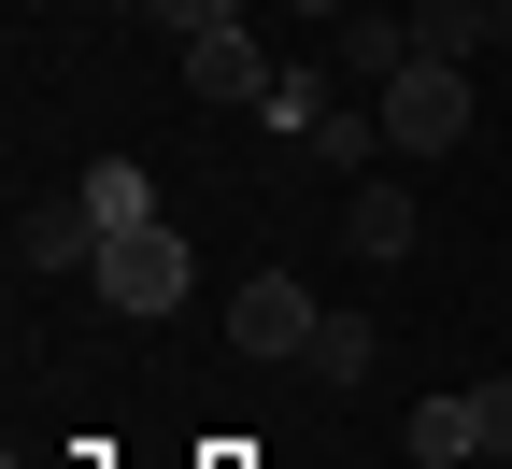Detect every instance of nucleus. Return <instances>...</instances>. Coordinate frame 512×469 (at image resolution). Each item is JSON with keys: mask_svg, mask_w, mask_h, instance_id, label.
I'll use <instances>...</instances> for the list:
<instances>
[{"mask_svg": "<svg viewBox=\"0 0 512 469\" xmlns=\"http://www.w3.org/2000/svg\"><path fill=\"white\" fill-rule=\"evenodd\" d=\"M72 199H86L100 228H157V185H143V157H86V185H72Z\"/></svg>", "mask_w": 512, "mask_h": 469, "instance_id": "nucleus-9", "label": "nucleus"}, {"mask_svg": "<svg viewBox=\"0 0 512 469\" xmlns=\"http://www.w3.org/2000/svg\"><path fill=\"white\" fill-rule=\"evenodd\" d=\"M470 441H484V469H512V384H470Z\"/></svg>", "mask_w": 512, "mask_h": 469, "instance_id": "nucleus-14", "label": "nucleus"}, {"mask_svg": "<svg viewBox=\"0 0 512 469\" xmlns=\"http://www.w3.org/2000/svg\"><path fill=\"white\" fill-rule=\"evenodd\" d=\"M114 313H185V228H100V271H86Z\"/></svg>", "mask_w": 512, "mask_h": 469, "instance_id": "nucleus-2", "label": "nucleus"}, {"mask_svg": "<svg viewBox=\"0 0 512 469\" xmlns=\"http://www.w3.org/2000/svg\"><path fill=\"white\" fill-rule=\"evenodd\" d=\"M285 15H313V29H342V15H356V0H285Z\"/></svg>", "mask_w": 512, "mask_h": 469, "instance_id": "nucleus-16", "label": "nucleus"}, {"mask_svg": "<svg viewBox=\"0 0 512 469\" xmlns=\"http://www.w3.org/2000/svg\"><path fill=\"white\" fill-rule=\"evenodd\" d=\"M484 43H498V0H413V57H456L470 72Z\"/></svg>", "mask_w": 512, "mask_h": 469, "instance_id": "nucleus-8", "label": "nucleus"}, {"mask_svg": "<svg viewBox=\"0 0 512 469\" xmlns=\"http://www.w3.org/2000/svg\"><path fill=\"white\" fill-rule=\"evenodd\" d=\"M15 256H29V271H100V214H86V199H29Z\"/></svg>", "mask_w": 512, "mask_h": 469, "instance_id": "nucleus-7", "label": "nucleus"}, {"mask_svg": "<svg viewBox=\"0 0 512 469\" xmlns=\"http://www.w3.org/2000/svg\"><path fill=\"white\" fill-rule=\"evenodd\" d=\"M313 327H328V313H313L299 271H256V285L228 299V342H242V356H313Z\"/></svg>", "mask_w": 512, "mask_h": 469, "instance_id": "nucleus-3", "label": "nucleus"}, {"mask_svg": "<svg viewBox=\"0 0 512 469\" xmlns=\"http://www.w3.org/2000/svg\"><path fill=\"white\" fill-rule=\"evenodd\" d=\"M328 100H342V72H271V100H256V114H271L285 143H313V114H328Z\"/></svg>", "mask_w": 512, "mask_h": 469, "instance_id": "nucleus-13", "label": "nucleus"}, {"mask_svg": "<svg viewBox=\"0 0 512 469\" xmlns=\"http://www.w3.org/2000/svg\"><path fill=\"white\" fill-rule=\"evenodd\" d=\"M370 356H384V327H370V313H328L299 370H313V384H370Z\"/></svg>", "mask_w": 512, "mask_h": 469, "instance_id": "nucleus-11", "label": "nucleus"}, {"mask_svg": "<svg viewBox=\"0 0 512 469\" xmlns=\"http://www.w3.org/2000/svg\"><path fill=\"white\" fill-rule=\"evenodd\" d=\"M143 15H157L171 43H200V29H228V15H256V0H143Z\"/></svg>", "mask_w": 512, "mask_h": 469, "instance_id": "nucleus-15", "label": "nucleus"}, {"mask_svg": "<svg viewBox=\"0 0 512 469\" xmlns=\"http://www.w3.org/2000/svg\"><path fill=\"white\" fill-rule=\"evenodd\" d=\"M342 242L370 256V271H399V256L427 242V199H413L399 171H356V214H342Z\"/></svg>", "mask_w": 512, "mask_h": 469, "instance_id": "nucleus-4", "label": "nucleus"}, {"mask_svg": "<svg viewBox=\"0 0 512 469\" xmlns=\"http://www.w3.org/2000/svg\"><path fill=\"white\" fill-rule=\"evenodd\" d=\"M185 86H200V100H271V57H256V15H228V29H200V43H185Z\"/></svg>", "mask_w": 512, "mask_h": 469, "instance_id": "nucleus-5", "label": "nucleus"}, {"mask_svg": "<svg viewBox=\"0 0 512 469\" xmlns=\"http://www.w3.org/2000/svg\"><path fill=\"white\" fill-rule=\"evenodd\" d=\"M370 143H384V100H328V114H313V171H370Z\"/></svg>", "mask_w": 512, "mask_h": 469, "instance_id": "nucleus-10", "label": "nucleus"}, {"mask_svg": "<svg viewBox=\"0 0 512 469\" xmlns=\"http://www.w3.org/2000/svg\"><path fill=\"white\" fill-rule=\"evenodd\" d=\"M328 72H356V86L384 100V86H399V72H413V15H370V0H356V15L328 29Z\"/></svg>", "mask_w": 512, "mask_h": 469, "instance_id": "nucleus-6", "label": "nucleus"}, {"mask_svg": "<svg viewBox=\"0 0 512 469\" xmlns=\"http://www.w3.org/2000/svg\"><path fill=\"white\" fill-rule=\"evenodd\" d=\"M470 72H456V57H413V72L399 86H384V143H399V157H456L470 143Z\"/></svg>", "mask_w": 512, "mask_h": 469, "instance_id": "nucleus-1", "label": "nucleus"}, {"mask_svg": "<svg viewBox=\"0 0 512 469\" xmlns=\"http://www.w3.org/2000/svg\"><path fill=\"white\" fill-rule=\"evenodd\" d=\"M413 455H427V469H484V441H470V398H413Z\"/></svg>", "mask_w": 512, "mask_h": 469, "instance_id": "nucleus-12", "label": "nucleus"}]
</instances>
